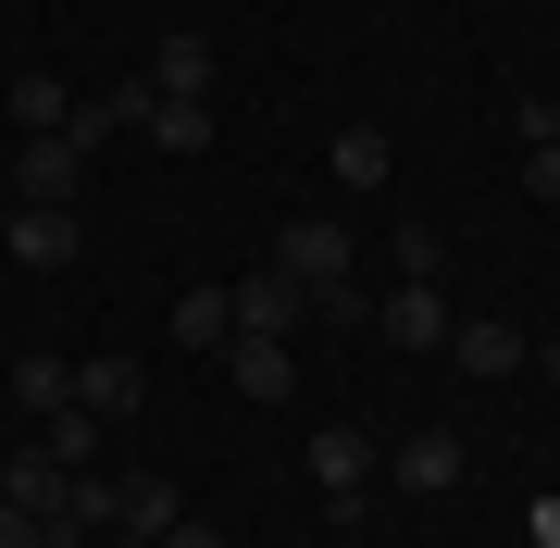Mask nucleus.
Here are the masks:
<instances>
[{"mask_svg": "<svg viewBox=\"0 0 560 548\" xmlns=\"http://www.w3.org/2000/svg\"><path fill=\"white\" fill-rule=\"evenodd\" d=\"M300 474H312V499L337 511V524H361V499H374L386 448H374V424H312V448H300Z\"/></svg>", "mask_w": 560, "mask_h": 548, "instance_id": "f257e3e1", "label": "nucleus"}, {"mask_svg": "<svg viewBox=\"0 0 560 548\" xmlns=\"http://www.w3.org/2000/svg\"><path fill=\"white\" fill-rule=\"evenodd\" d=\"M275 263H287V275H300L312 300H324V287H349V275H361V237H349L337 212H287V237H275Z\"/></svg>", "mask_w": 560, "mask_h": 548, "instance_id": "f03ea898", "label": "nucleus"}, {"mask_svg": "<svg viewBox=\"0 0 560 548\" xmlns=\"http://www.w3.org/2000/svg\"><path fill=\"white\" fill-rule=\"evenodd\" d=\"M374 325H386V349H399V362H448V325H460V312H448L423 275H399V287L374 300Z\"/></svg>", "mask_w": 560, "mask_h": 548, "instance_id": "7ed1b4c3", "label": "nucleus"}, {"mask_svg": "<svg viewBox=\"0 0 560 548\" xmlns=\"http://www.w3.org/2000/svg\"><path fill=\"white\" fill-rule=\"evenodd\" d=\"M386 474H399V499H448L460 474H474V448H460L448 424H411L399 448H386Z\"/></svg>", "mask_w": 560, "mask_h": 548, "instance_id": "20e7f679", "label": "nucleus"}, {"mask_svg": "<svg viewBox=\"0 0 560 548\" xmlns=\"http://www.w3.org/2000/svg\"><path fill=\"white\" fill-rule=\"evenodd\" d=\"M212 362H224V386H237V399H261V411L300 399V349H287V337H224Z\"/></svg>", "mask_w": 560, "mask_h": 548, "instance_id": "39448f33", "label": "nucleus"}, {"mask_svg": "<svg viewBox=\"0 0 560 548\" xmlns=\"http://www.w3.org/2000/svg\"><path fill=\"white\" fill-rule=\"evenodd\" d=\"M324 175H337L349 200H374V187H399V138H386V125H337V138H324Z\"/></svg>", "mask_w": 560, "mask_h": 548, "instance_id": "423d86ee", "label": "nucleus"}, {"mask_svg": "<svg viewBox=\"0 0 560 548\" xmlns=\"http://www.w3.org/2000/svg\"><path fill=\"white\" fill-rule=\"evenodd\" d=\"M13 187H25L38 212H75V187H88V150H75V138H25V150H13Z\"/></svg>", "mask_w": 560, "mask_h": 548, "instance_id": "0eeeda50", "label": "nucleus"}, {"mask_svg": "<svg viewBox=\"0 0 560 548\" xmlns=\"http://www.w3.org/2000/svg\"><path fill=\"white\" fill-rule=\"evenodd\" d=\"M224 300H237V337H287V325H300V300H312V287L287 275V263H261V275H237V287H224Z\"/></svg>", "mask_w": 560, "mask_h": 548, "instance_id": "6e6552de", "label": "nucleus"}, {"mask_svg": "<svg viewBox=\"0 0 560 548\" xmlns=\"http://www.w3.org/2000/svg\"><path fill=\"white\" fill-rule=\"evenodd\" d=\"M62 487H75V474H62V462H50L38 436H13V448H0V499H13V511H38V524H62Z\"/></svg>", "mask_w": 560, "mask_h": 548, "instance_id": "1a4fd4ad", "label": "nucleus"}, {"mask_svg": "<svg viewBox=\"0 0 560 548\" xmlns=\"http://www.w3.org/2000/svg\"><path fill=\"white\" fill-rule=\"evenodd\" d=\"M0 249H13L25 275H62V263L88 249V224H75V212H38V200H25V212H13V237H0Z\"/></svg>", "mask_w": 560, "mask_h": 548, "instance_id": "9d476101", "label": "nucleus"}, {"mask_svg": "<svg viewBox=\"0 0 560 548\" xmlns=\"http://www.w3.org/2000/svg\"><path fill=\"white\" fill-rule=\"evenodd\" d=\"M150 88H162V101H212V38H200V25H175V38L150 50Z\"/></svg>", "mask_w": 560, "mask_h": 548, "instance_id": "9b49d317", "label": "nucleus"}, {"mask_svg": "<svg viewBox=\"0 0 560 548\" xmlns=\"http://www.w3.org/2000/svg\"><path fill=\"white\" fill-rule=\"evenodd\" d=\"M13 125H25V138H62V125H75V88H62L50 62H25V75H13Z\"/></svg>", "mask_w": 560, "mask_h": 548, "instance_id": "f8f14e48", "label": "nucleus"}, {"mask_svg": "<svg viewBox=\"0 0 560 548\" xmlns=\"http://www.w3.org/2000/svg\"><path fill=\"white\" fill-rule=\"evenodd\" d=\"M0 399H13V411H38V424H50V411L75 399V362H50V349H25V362L0 374Z\"/></svg>", "mask_w": 560, "mask_h": 548, "instance_id": "ddd939ff", "label": "nucleus"}, {"mask_svg": "<svg viewBox=\"0 0 560 548\" xmlns=\"http://www.w3.org/2000/svg\"><path fill=\"white\" fill-rule=\"evenodd\" d=\"M448 362H460V374H523L536 349H523L511 325H486V312H474V325H448Z\"/></svg>", "mask_w": 560, "mask_h": 548, "instance_id": "4468645a", "label": "nucleus"}, {"mask_svg": "<svg viewBox=\"0 0 560 548\" xmlns=\"http://www.w3.org/2000/svg\"><path fill=\"white\" fill-rule=\"evenodd\" d=\"M175 337H187V349H200V362H212V349L237 337V300H224V287L200 275V287H187V300H175Z\"/></svg>", "mask_w": 560, "mask_h": 548, "instance_id": "2eb2a0df", "label": "nucleus"}, {"mask_svg": "<svg viewBox=\"0 0 560 548\" xmlns=\"http://www.w3.org/2000/svg\"><path fill=\"white\" fill-rule=\"evenodd\" d=\"M38 448H50L62 474H101V411H75V399H62L50 424H38Z\"/></svg>", "mask_w": 560, "mask_h": 548, "instance_id": "dca6fc26", "label": "nucleus"}, {"mask_svg": "<svg viewBox=\"0 0 560 548\" xmlns=\"http://www.w3.org/2000/svg\"><path fill=\"white\" fill-rule=\"evenodd\" d=\"M75 411L125 424V411H138V362H75Z\"/></svg>", "mask_w": 560, "mask_h": 548, "instance_id": "f3484780", "label": "nucleus"}, {"mask_svg": "<svg viewBox=\"0 0 560 548\" xmlns=\"http://www.w3.org/2000/svg\"><path fill=\"white\" fill-rule=\"evenodd\" d=\"M150 150H212V101H150Z\"/></svg>", "mask_w": 560, "mask_h": 548, "instance_id": "a211bd4d", "label": "nucleus"}, {"mask_svg": "<svg viewBox=\"0 0 560 548\" xmlns=\"http://www.w3.org/2000/svg\"><path fill=\"white\" fill-rule=\"evenodd\" d=\"M175 474H125V511H113V524H138V536H162V524H175Z\"/></svg>", "mask_w": 560, "mask_h": 548, "instance_id": "6ab92c4d", "label": "nucleus"}, {"mask_svg": "<svg viewBox=\"0 0 560 548\" xmlns=\"http://www.w3.org/2000/svg\"><path fill=\"white\" fill-rule=\"evenodd\" d=\"M399 275H423V287L448 275V237H436V224H399Z\"/></svg>", "mask_w": 560, "mask_h": 548, "instance_id": "aec40b11", "label": "nucleus"}, {"mask_svg": "<svg viewBox=\"0 0 560 548\" xmlns=\"http://www.w3.org/2000/svg\"><path fill=\"white\" fill-rule=\"evenodd\" d=\"M523 200H560V138H523Z\"/></svg>", "mask_w": 560, "mask_h": 548, "instance_id": "412c9836", "label": "nucleus"}, {"mask_svg": "<svg viewBox=\"0 0 560 548\" xmlns=\"http://www.w3.org/2000/svg\"><path fill=\"white\" fill-rule=\"evenodd\" d=\"M162 548H224V524H212V511H175V524H162Z\"/></svg>", "mask_w": 560, "mask_h": 548, "instance_id": "4be33fe9", "label": "nucleus"}, {"mask_svg": "<svg viewBox=\"0 0 560 548\" xmlns=\"http://www.w3.org/2000/svg\"><path fill=\"white\" fill-rule=\"evenodd\" d=\"M0 548H50V524H38V511H13V499H0Z\"/></svg>", "mask_w": 560, "mask_h": 548, "instance_id": "5701e85b", "label": "nucleus"}, {"mask_svg": "<svg viewBox=\"0 0 560 548\" xmlns=\"http://www.w3.org/2000/svg\"><path fill=\"white\" fill-rule=\"evenodd\" d=\"M523 374H548V386H560V337H536V362H523Z\"/></svg>", "mask_w": 560, "mask_h": 548, "instance_id": "b1692460", "label": "nucleus"}, {"mask_svg": "<svg viewBox=\"0 0 560 548\" xmlns=\"http://www.w3.org/2000/svg\"><path fill=\"white\" fill-rule=\"evenodd\" d=\"M536 548H560V499H536Z\"/></svg>", "mask_w": 560, "mask_h": 548, "instance_id": "393cba45", "label": "nucleus"}, {"mask_svg": "<svg viewBox=\"0 0 560 548\" xmlns=\"http://www.w3.org/2000/svg\"><path fill=\"white\" fill-rule=\"evenodd\" d=\"M113 548H162V536H138V524H113Z\"/></svg>", "mask_w": 560, "mask_h": 548, "instance_id": "a878e982", "label": "nucleus"}, {"mask_svg": "<svg viewBox=\"0 0 560 548\" xmlns=\"http://www.w3.org/2000/svg\"><path fill=\"white\" fill-rule=\"evenodd\" d=\"M75 13H101V0H75Z\"/></svg>", "mask_w": 560, "mask_h": 548, "instance_id": "bb28decb", "label": "nucleus"}, {"mask_svg": "<svg viewBox=\"0 0 560 548\" xmlns=\"http://www.w3.org/2000/svg\"><path fill=\"white\" fill-rule=\"evenodd\" d=\"M0 448H13V436H0Z\"/></svg>", "mask_w": 560, "mask_h": 548, "instance_id": "cd10ccee", "label": "nucleus"}]
</instances>
